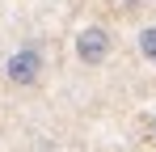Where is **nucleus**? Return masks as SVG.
Returning a JSON list of instances; mask_svg holds the SVG:
<instances>
[{"label":"nucleus","instance_id":"f257e3e1","mask_svg":"<svg viewBox=\"0 0 156 152\" xmlns=\"http://www.w3.org/2000/svg\"><path fill=\"white\" fill-rule=\"evenodd\" d=\"M4 76H9V85H21V89L38 85L42 80V51L38 47H17L4 59Z\"/></svg>","mask_w":156,"mask_h":152},{"label":"nucleus","instance_id":"f03ea898","mask_svg":"<svg viewBox=\"0 0 156 152\" xmlns=\"http://www.w3.org/2000/svg\"><path fill=\"white\" fill-rule=\"evenodd\" d=\"M105 55H110V30L84 25V30L76 34V59L89 63V68H97V63H105Z\"/></svg>","mask_w":156,"mask_h":152},{"label":"nucleus","instance_id":"7ed1b4c3","mask_svg":"<svg viewBox=\"0 0 156 152\" xmlns=\"http://www.w3.org/2000/svg\"><path fill=\"white\" fill-rule=\"evenodd\" d=\"M139 51H144V59L156 63V25H148V30L139 34Z\"/></svg>","mask_w":156,"mask_h":152},{"label":"nucleus","instance_id":"20e7f679","mask_svg":"<svg viewBox=\"0 0 156 152\" xmlns=\"http://www.w3.org/2000/svg\"><path fill=\"white\" fill-rule=\"evenodd\" d=\"M148 135H152V139H156V118H152V123H148Z\"/></svg>","mask_w":156,"mask_h":152}]
</instances>
